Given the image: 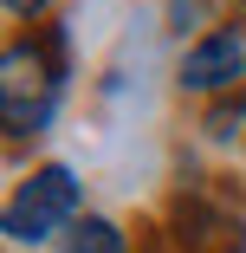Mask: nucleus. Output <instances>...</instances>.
<instances>
[{"mask_svg":"<svg viewBox=\"0 0 246 253\" xmlns=\"http://www.w3.org/2000/svg\"><path fill=\"white\" fill-rule=\"evenodd\" d=\"M59 104V45H7L0 59V117H7L13 136H33Z\"/></svg>","mask_w":246,"mask_h":253,"instance_id":"1","label":"nucleus"},{"mask_svg":"<svg viewBox=\"0 0 246 253\" xmlns=\"http://www.w3.org/2000/svg\"><path fill=\"white\" fill-rule=\"evenodd\" d=\"M78 221V175L65 163H45L20 182V195L7 201V240L20 247H39V240H52L59 227Z\"/></svg>","mask_w":246,"mask_h":253,"instance_id":"2","label":"nucleus"},{"mask_svg":"<svg viewBox=\"0 0 246 253\" xmlns=\"http://www.w3.org/2000/svg\"><path fill=\"white\" fill-rule=\"evenodd\" d=\"M240 78H246V39L240 33H208V39H194L188 59H181V84L188 91H227Z\"/></svg>","mask_w":246,"mask_h":253,"instance_id":"3","label":"nucleus"},{"mask_svg":"<svg viewBox=\"0 0 246 253\" xmlns=\"http://www.w3.org/2000/svg\"><path fill=\"white\" fill-rule=\"evenodd\" d=\"M181 227H201V234H181L188 253H240L246 247L240 214H214V208H201V201H181Z\"/></svg>","mask_w":246,"mask_h":253,"instance_id":"4","label":"nucleus"},{"mask_svg":"<svg viewBox=\"0 0 246 253\" xmlns=\"http://www.w3.org/2000/svg\"><path fill=\"white\" fill-rule=\"evenodd\" d=\"M65 253H130V247H123V234H117V221H97V214H84V221H71V240H65Z\"/></svg>","mask_w":246,"mask_h":253,"instance_id":"5","label":"nucleus"},{"mask_svg":"<svg viewBox=\"0 0 246 253\" xmlns=\"http://www.w3.org/2000/svg\"><path fill=\"white\" fill-rule=\"evenodd\" d=\"M45 7H52V0H7V13H13V20H39Z\"/></svg>","mask_w":246,"mask_h":253,"instance_id":"6","label":"nucleus"}]
</instances>
